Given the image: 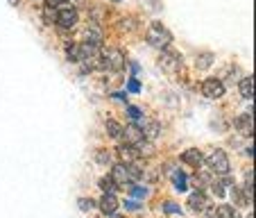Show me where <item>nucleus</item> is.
<instances>
[{
	"label": "nucleus",
	"mask_w": 256,
	"mask_h": 218,
	"mask_svg": "<svg viewBox=\"0 0 256 218\" xmlns=\"http://www.w3.org/2000/svg\"><path fill=\"white\" fill-rule=\"evenodd\" d=\"M112 218H122V216H116V213H114V216H112Z\"/></svg>",
	"instance_id": "e433bc0d"
},
{
	"label": "nucleus",
	"mask_w": 256,
	"mask_h": 218,
	"mask_svg": "<svg viewBox=\"0 0 256 218\" xmlns=\"http://www.w3.org/2000/svg\"><path fill=\"white\" fill-rule=\"evenodd\" d=\"M98 186L102 189V193H109V195H116V191H118V184L112 179V175H104V177H100Z\"/></svg>",
	"instance_id": "2eb2a0df"
},
{
	"label": "nucleus",
	"mask_w": 256,
	"mask_h": 218,
	"mask_svg": "<svg viewBox=\"0 0 256 218\" xmlns=\"http://www.w3.org/2000/svg\"><path fill=\"white\" fill-rule=\"evenodd\" d=\"M211 62H213V55L211 53H202V57H198V62L195 64H198L200 68H208L211 66Z\"/></svg>",
	"instance_id": "a878e982"
},
{
	"label": "nucleus",
	"mask_w": 256,
	"mask_h": 218,
	"mask_svg": "<svg viewBox=\"0 0 256 218\" xmlns=\"http://www.w3.org/2000/svg\"><path fill=\"white\" fill-rule=\"evenodd\" d=\"M125 166H127V175H130L132 182L143 177V166H140L138 161H132V164H125Z\"/></svg>",
	"instance_id": "aec40b11"
},
{
	"label": "nucleus",
	"mask_w": 256,
	"mask_h": 218,
	"mask_svg": "<svg viewBox=\"0 0 256 218\" xmlns=\"http://www.w3.org/2000/svg\"><path fill=\"white\" fill-rule=\"evenodd\" d=\"M84 37H86V44L93 46V48H100V46H102V32L98 28L86 30V32H84Z\"/></svg>",
	"instance_id": "f3484780"
},
{
	"label": "nucleus",
	"mask_w": 256,
	"mask_h": 218,
	"mask_svg": "<svg viewBox=\"0 0 256 218\" xmlns=\"http://www.w3.org/2000/svg\"><path fill=\"white\" fill-rule=\"evenodd\" d=\"M138 71H140V68H138V64H136V62H132V75H138Z\"/></svg>",
	"instance_id": "f704fd0d"
},
{
	"label": "nucleus",
	"mask_w": 256,
	"mask_h": 218,
	"mask_svg": "<svg viewBox=\"0 0 256 218\" xmlns=\"http://www.w3.org/2000/svg\"><path fill=\"white\" fill-rule=\"evenodd\" d=\"M250 218H252V216H250Z\"/></svg>",
	"instance_id": "58836bf2"
},
{
	"label": "nucleus",
	"mask_w": 256,
	"mask_h": 218,
	"mask_svg": "<svg viewBox=\"0 0 256 218\" xmlns=\"http://www.w3.org/2000/svg\"><path fill=\"white\" fill-rule=\"evenodd\" d=\"M200 89H202V93L206 98H211V100H218V98H222L224 96V82L222 80H218V78H206L202 84H200Z\"/></svg>",
	"instance_id": "20e7f679"
},
{
	"label": "nucleus",
	"mask_w": 256,
	"mask_h": 218,
	"mask_svg": "<svg viewBox=\"0 0 256 218\" xmlns=\"http://www.w3.org/2000/svg\"><path fill=\"white\" fill-rule=\"evenodd\" d=\"M145 39H148V44H150L152 48L166 50L170 44H172V34H170L161 23H152L150 30H148V34H145Z\"/></svg>",
	"instance_id": "f257e3e1"
},
{
	"label": "nucleus",
	"mask_w": 256,
	"mask_h": 218,
	"mask_svg": "<svg viewBox=\"0 0 256 218\" xmlns=\"http://www.w3.org/2000/svg\"><path fill=\"white\" fill-rule=\"evenodd\" d=\"M232 195H234V200H236V204H240V207H245V204H252L250 200H247V195L242 193V191L234 189V186H232Z\"/></svg>",
	"instance_id": "5701e85b"
},
{
	"label": "nucleus",
	"mask_w": 256,
	"mask_h": 218,
	"mask_svg": "<svg viewBox=\"0 0 256 218\" xmlns=\"http://www.w3.org/2000/svg\"><path fill=\"white\" fill-rule=\"evenodd\" d=\"M227 78H229V80H236V78H238V68H232Z\"/></svg>",
	"instance_id": "72a5a7b5"
},
{
	"label": "nucleus",
	"mask_w": 256,
	"mask_h": 218,
	"mask_svg": "<svg viewBox=\"0 0 256 218\" xmlns=\"http://www.w3.org/2000/svg\"><path fill=\"white\" fill-rule=\"evenodd\" d=\"M120 139L122 143L127 145H140L143 143V132H140L138 123H130V125H122V132H120Z\"/></svg>",
	"instance_id": "423d86ee"
},
{
	"label": "nucleus",
	"mask_w": 256,
	"mask_h": 218,
	"mask_svg": "<svg viewBox=\"0 0 256 218\" xmlns=\"http://www.w3.org/2000/svg\"><path fill=\"white\" fill-rule=\"evenodd\" d=\"M98 207H100V211L104 213V216H114V213L118 211V207H120V200H118L116 195L102 193V198L98 200Z\"/></svg>",
	"instance_id": "6e6552de"
},
{
	"label": "nucleus",
	"mask_w": 256,
	"mask_h": 218,
	"mask_svg": "<svg viewBox=\"0 0 256 218\" xmlns=\"http://www.w3.org/2000/svg\"><path fill=\"white\" fill-rule=\"evenodd\" d=\"M104 127H106V134L114 136V139H120V132H122V125L114 118H106L104 121Z\"/></svg>",
	"instance_id": "6ab92c4d"
},
{
	"label": "nucleus",
	"mask_w": 256,
	"mask_h": 218,
	"mask_svg": "<svg viewBox=\"0 0 256 218\" xmlns=\"http://www.w3.org/2000/svg\"><path fill=\"white\" fill-rule=\"evenodd\" d=\"M10 3H12V5H18V3H20V0H10Z\"/></svg>",
	"instance_id": "c9c22d12"
},
{
	"label": "nucleus",
	"mask_w": 256,
	"mask_h": 218,
	"mask_svg": "<svg viewBox=\"0 0 256 218\" xmlns=\"http://www.w3.org/2000/svg\"><path fill=\"white\" fill-rule=\"evenodd\" d=\"M114 3H120V0H114Z\"/></svg>",
	"instance_id": "4c0bfd02"
},
{
	"label": "nucleus",
	"mask_w": 256,
	"mask_h": 218,
	"mask_svg": "<svg viewBox=\"0 0 256 218\" xmlns=\"http://www.w3.org/2000/svg\"><path fill=\"white\" fill-rule=\"evenodd\" d=\"M182 161L188 164V166H193V168L198 170V168H202L204 166V155L198 150V148H188V150L182 152Z\"/></svg>",
	"instance_id": "1a4fd4ad"
},
{
	"label": "nucleus",
	"mask_w": 256,
	"mask_h": 218,
	"mask_svg": "<svg viewBox=\"0 0 256 218\" xmlns=\"http://www.w3.org/2000/svg\"><path fill=\"white\" fill-rule=\"evenodd\" d=\"M204 164L208 166V170L216 175H227L229 173V157L224 150H220V148H216V150L208 152V157L204 159Z\"/></svg>",
	"instance_id": "f03ea898"
},
{
	"label": "nucleus",
	"mask_w": 256,
	"mask_h": 218,
	"mask_svg": "<svg viewBox=\"0 0 256 218\" xmlns=\"http://www.w3.org/2000/svg\"><path fill=\"white\" fill-rule=\"evenodd\" d=\"M57 10H52V7H46L44 10V21L46 23H57Z\"/></svg>",
	"instance_id": "393cba45"
},
{
	"label": "nucleus",
	"mask_w": 256,
	"mask_h": 218,
	"mask_svg": "<svg viewBox=\"0 0 256 218\" xmlns=\"http://www.w3.org/2000/svg\"><path fill=\"white\" fill-rule=\"evenodd\" d=\"M238 91H240V96L245 98V100H252V96H254V78L245 75V78L240 80V84H238Z\"/></svg>",
	"instance_id": "4468645a"
},
{
	"label": "nucleus",
	"mask_w": 256,
	"mask_h": 218,
	"mask_svg": "<svg viewBox=\"0 0 256 218\" xmlns=\"http://www.w3.org/2000/svg\"><path fill=\"white\" fill-rule=\"evenodd\" d=\"M66 59L68 62H82V44H68Z\"/></svg>",
	"instance_id": "a211bd4d"
},
{
	"label": "nucleus",
	"mask_w": 256,
	"mask_h": 218,
	"mask_svg": "<svg viewBox=\"0 0 256 218\" xmlns=\"http://www.w3.org/2000/svg\"><path fill=\"white\" fill-rule=\"evenodd\" d=\"M112 179L116 182L118 186H120V184H132L130 175H127V166L122 164V161H118V164L112 166Z\"/></svg>",
	"instance_id": "f8f14e48"
},
{
	"label": "nucleus",
	"mask_w": 256,
	"mask_h": 218,
	"mask_svg": "<svg viewBox=\"0 0 256 218\" xmlns=\"http://www.w3.org/2000/svg\"><path fill=\"white\" fill-rule=\"evenodd\" d=\"M100 66H104L106 71H122L125 68V55L118 48H106L104 53H100Z\"/></svg>",
	"instance_id": "7ed1b4c3"
},
{
	"label": "nucleus",
	"mask_w": 256,
	"mask_h": 218,
	"mask_svg": "<svg viewBox=\"0 0 256 218\" xmlns=\"http://www.w3.org/2000/svg\"><path fill=\"white\" fill-rule=\"evenodd\" d=\"M213 218H240V216H238V211L232 204H220V207H216V211H213Z\"/></svg>",
	"instance_id": "dca6fc26"
},
{
	"label": "nucleus",
	"mask_w": 256,
	"mask_h": 218,
	"mask_svg": "<svg viewBox=\"0 0 256 218\" xmlns=\"http://www.w3.org/2000/svg\"><path fill=\"white\" fill-rule=\"evenodd\" d=\"M118 155H120V159H122V164H132V161H138V157H140V152L136 150L134 145H118Z\"/></svg>",
	"instance_id": "ddd939ff"
},
{
	"label": "nucleus",
	"mask_w": 256,
	"mask_h": 218,
	"mask_svg": "<svg viewBox=\"0 0 256 218\" xmlns=\"http://www.w3.org/2000/svg\"><path fill=\"white\" fill-rule=\"evenodd\" d=\"M179 53H172V50H161L159 55V68L164 73H177L179 68Z\"/></svg>",
	"instance_id": "0eeeda50"
},
{
	"label": "nucleus",
	"mask_w": 256,
	"mask_h": 218,
	"mask_svg": "<svg viewBox=\"0 0 256 218\" xmlns=\"http://www.w3.org/2000/svg\"><path fill=\"white\" fill-rule=\"evenodd\" d=\"M190 182H193V186L198 191H202V186H206V184H211V182H208V175L206 173H202V175H195L193 179H190Z\"/></svg>",
	"instance_id": "4be33fe9"
},
{
	"label": "nucleus",
	"mask_w": 256,
	"mask_h": 218,
	"mask_svg": "<svg viewBox=\"0 0 256 218\" xmlns=\"http://www.w3.org/2000/svg\"><path fill=\"white\" fill-rule=\"evenodd\" d=\"M78 207L82 209V211H91V209L96 207V202H93L91 198H80V200H78Z\"/></svg>",
	"instance_id": "cd10ccee"
},
{
	"label": "nucleus",
	"mask_w": 256,
	"mask_h": 218,
	"mask_svg": "<svg viewBox=\"0 0 256 218\" xmlns=\"http://www.w3.org/2000/svg\"><path fill=\"white\" fill-rule=\"evenodd\" d=\"M68 7V0H46V7H52V10H57V7Z\"/></svg>",
	"instance_id": "2f4dec72"
},
{
	"label": "nucleus",
	"mask_w": 256,
	"mask_h": 218,
	"mask_svg": "<svg viewBox=\"0 0 256 218\" xmlns=\"http://www.w3.org/2000/svg\"><path fill=\"white\" fill-rule=\"evenodd\" d=\"M188 207H190V211H204V209L208 207L206 193H204V191H198V189H195L193 193H190V198H188Z\"/></svg>",
	"instance_id": "9d476101"
},
{
	"label": "nucleus",
	"mask_w": 256,
	"mask_h": 218,
	"mask_svg": "<svg viewBox=\"0 0 256 218\" xmlns=\"http://www.w3.org/2000/svg\"><path fill=\"white\" fill-rule=\"evenodd\" d=\"M252 112H247V114H240V116H236V121H234V127H236L238 132H240L242 136H252Z\"/></svg>",
	"instance_id": "9b49d317"
},
{
	"label": "nucleus",
	"mask_w": 256,
	"mask_h": 218,
	"mask_svg": "<svg viewBox=\"0 0 256 218\" xmlns=\"http://www.w3.org/2000/svg\"><path fill=\"white\" fill-rule=\"evenodd\" d=\"M132 198H136V200H145L148 198V189L145 186H132Z\"/></svg>",
	"instance_id": "b1692460"
},
{
	"label": "nucleus",
	"mask_w": 256,
	"mask_h": 218,
	"mask_svg": "<svg viewBox=\"0 0 256 218\" xmlns=\"http://www.w3.org/2000/svg\"><path fill=\"white\" fill-rule=\"evenodd\" d=\"M164 211L166 213H177V216H179V213H182V207H179V204H174V202H166L164 204Z\"/></svg>",
	"instance_id": "c756f323"
},
{
	"label": "nucleus",
	"mask_w": 256,
	"mask_h": 218,
	"mask_svg": "<svg viewBox=\"0 0 256 218\" xmlns=\"http://www.w3.org/2000/svg\"><path fill=\"white\" fill-rule=\"evenodd\" d=\"M78 19H80V14H78V10H75V7H64V10L57 14V23H54V25H57L59 30H64V32H66V30H72L75 25H78Z\"/></svg>",
	"instance_id": "39448f33"
},
{
	"label": "nucleus",
	"mask_w": 256,
	"mask_h": 218,
	"mask_svg": "<svg viewBox=\"0 0 256 218\" xmlns=\"http://www.w3.org/2000/svg\"><path fill=\"white\" fill-rule=\"evenodd\" d=\"M127 91H132V93H140V82L136 78H132L130 82H127Z\"/></svg>",
	"instance_id": "7c9ffc66"
},
{
	"label": "nucleus",
	"mask_w": 256,
	"mask_h": 218,
	"mask_svg": "<svg viewBox=\"0 0 256 218\" xmlns=\"http://www.w3.org/2000/svg\"><path fill=\"white\" fill-rule=\"evenodd\" d=\"M127 114H130V116L134 118V121H140V118H143V112H140L138 107H134V105L127 107Z\"/></svg>",
	"instance_id": "c85d7f7f"
},
{
	"label": "nucleus",
	"mask_w": 256,
	"mask_h": 218,
	"mask_svg": "<svg viewBox=\"0 0 256 218\" xmlns=\"http://www.w3.org/2000/svg\"><path fill=\"white\" fill-rule=\"evenodd\" d=\"M186 182H188V177H186L182 170H174V173H172V186H174V189H177V191H186V186H188Z\"/></svg>",
	"instance_id": "412c9836"
},
{
	"label": "nucleus",
	"mask_w": 256,
	"mask_h": 218,
	"mask_svg": "<svg viewBox=\"0 0 256 218\" xmlns=\"http://www.w3.org/2000/svg\"><path fill=\"white\" fill-rule=\"evenodd\" d=\"M125 207L130 209V211H138L140 204H138V202H132V200H125Z\"/></svg>",
	"instance_id": "473e14b6"
},
{
	"label": "nucleus",
	"mask_w": 256,
	"mask_h": 218,
	"mask_svg": "<svg viewBox=\"0 0 256 218\" xmlns=\"http://www.w3.org/2000/svg\"><path fill=\"white\" fill-rule=\"evenodd\" d=\"M96 161H98V164H102V166H104V164H112V155H109L106 150H98L96 152Z\"/></svg>",
	"instance_id": "bb28decb"
}]
</instances>
